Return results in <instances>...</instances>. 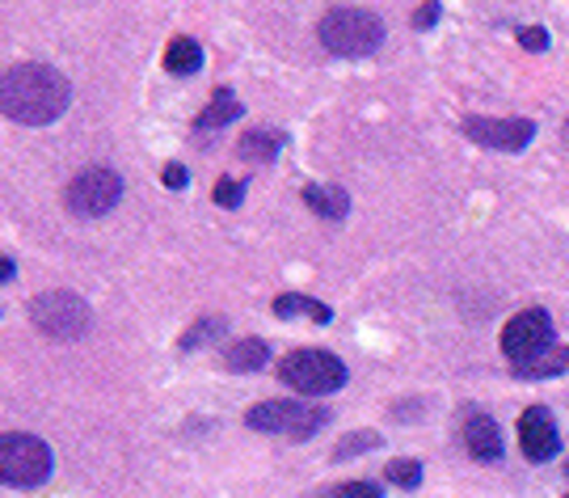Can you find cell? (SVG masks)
Here are the masks:
<instances>
[{
    "label": "cell",
    "instance_id": "8",
    "mask_svg": "<svg viewBox=\"0 0 569 498\" xmlns=\"http://www.w3.org/2000/svg\"><path fill=\"white\" fill-rule=\"evenodd\" d=\"M552 351V317L545 309H523L515 312L502 326V355L515 368H528L540 355Z\"/></svg>",
    "mask_w": 569,
    "mask_h": 498
},
{
    "label": "cell",
    "instance_id": "19",
    "mask_svg": "<svg viewBox=\"0 0 569 498\" xmlns=\"http://www.w3.org/2000/svg\"><path fill=\"white\" fill-rule=\"evenodd\" d=\"M224 330H228L224 317H203V321H194V326L182 333V342H178V347H182V351H194V347H203V342H216Z\"/></svg>",
    "mask_w": 569,
    "mask_h": 498
},
{
    "label": "cell",
    "instance_id": "20",
    "mask_svg": "<svg viewBox=\"0 0 569 498\" xmlns=\"http://www.w3.org/2000/svg\"><path fill=\"white\" fill-rule=\"evenodd\" d=\"M385 478L392 481V486H401V490H418V486H422V465H418V460H392L385 469Z\"/></svg>",
    "mask_w": 569,
    "mask_h": 498
},
{
    "label": "cell",
    "instance_id": "2",
    "mask_svg": "<svg viewBox=\"0 0 569 498\" xmlns=\"http://www.w3.org/2000/svg\"><path fill=\"white\" fill-rule=\"evenodd\" d=\"M317 39H321L326 51L342 56V60H363L371 51H380L385 21L376 18L371 9H329L321 26H317Z\"/></svg>",
    "mask_w": 569,
    "mask_h": 498
},
{
    "label": "cell",
    "instance_id": "24",
    "mask_svg": "<svg viewBox=\"0 0 569 498\" xmlns=\"http://www.w3.org/2000/svg\"><path fill=\"white\" fill-rule=\"evenodd\" d=\"M519 42H523L528 51H545V47H549V30H540V26H519Z\"/></svg>",
    "mask_w": 569,
    "mask_h": 498
},
{
    "label": "cell",
    "instance_id": "9",
    "mask_svg": "<svg viewBox=\"0 0 569 498\" xmlns=\"http://www.w3.org/2000/svg\"><path fill=\"white\" fill-rule=\"evenodd\" d=\"M468 140L481 148H498V152H523L536 140V123L531 119H486V114H468L460 123Z\"/></svg>",
    "mask_w": 569,
    "mask_h": 498
},
{
    "label": "cell",
    "instance_id": "11",
    "mask_svg": "<svg viewBox=\"0 0 569 498\" xmlns=\"http://www.w3.org/2000/svg\"><path fill=\"white\" fill-rule=\"evenodd\" d=\"M465 444H468V452L481 460V465H498L502 452H507V444H502V427H498L489 415H481V410H472V415L465 418Z\"/></svg>",
    "mask_w": 569,
    "mask_h": 498
},
{
    "label": "cell",
    "instance_id": "27",
    "mask_svg": "<svg viewBox=\"0 0 569 498\" xmlns=\"http://www.w3.org/2000/svg\"><path fill=\"white\" fill-rule=\"evenodd\" d=\"M13 258H9V253H0V283H4V279H13Z\"/></svg>",
    "mask_w": 569,
    "mask_h": 498
},
{
    "label": "cell",
    "instance_id": "15",
    "mask_svg": "<svg viewBox=\"0 0 569 498\" xmlns=\"http://www.w3.org/2000/svg\"><path fill=\"white\" fill-rule=\"evenodd\" d=\"M279 148H283V136L279 131H270V127H249L241 136V161H253V166H262V161H274L279 157Z\"/></svg>",
    "mask_w": 569,
    "mask_h": 498
},
{
    "label": "cell",
    "instance_id": "3",
    "mask_svg": "<svg viewBox=\"0 0 569 498\" xmlns=\"http://www.w3.org/2000/svg\"><path fill=\"white\" fill-rule=\"evenodd\" d=\"M51 469H56V457L39 436H26V431L0 436V486L34 490L51 478Z\"/></svg>",
    "mask_w": 569,
    "mask_h": 498
},
{
    "label": "cell",
    "instance_id": "28",
    "mask_svg": "<svg viewBox=\"0 0 569 498\" xmlns=\"http://www.w3.org/2000/svg\"><path fill=\"white\" fill-rule=\"evenodd\" d=\"M561 136H566V145H569V119H566V127H561Z\"/></svg>",
    "mask_w": 569,
    "mask_h": 498
},
{
    "label": "cell",
    "instance_id": "12",
    "mask_svg": "<svg viewBox=\"0 0 569 498\" xmlns=\"http://www.w3.org/2000/svg\"><path fill=\"white\" fill-rule=\"evenodd\" d=\"M244 114V106L237 102V93L228 89V84H220L216 93H211V102H207V110L194 119V127L199 131H220V127H228V123H237Z\"/></svg>",
    "mask_w": 569,
    "mask_h": 498
},
{
    "label": "cell",
    "instance_id": "13",
    "mask_svg": "<svg viewBox=\"0 0 569 498\" xmlns=\"http://www.w3.org/2000/svg\"><path fill=\"white\" fill-rule=\"evenodd\" d=\"M203 68V47L190 39V34H178V39H169L164 47V72H173V77H194Z\"/></svg>",
    "mask_w": 569,
    "mask_h": 498
},
{
    "label": "cell",
    "instance_id": "1",
    "mask_svg": "<svg viewBox=\"0 0 569 498\" xmlns=\"http://www.w3.org/2000/svg\"><path fill=\"white\" fill-rule=\"evenodd\" d=\"M72 106V84L47 63H13L0 72V114L26 127L56 123Z\"/></svg>",
    "mask_w": 569,
    "mask_h": 498
},
{
    "label": "cell",
    "instance_id": "18",
    "mask_svg": "<svg viewBox=\"0 0 569 498\" xmlns=\"http://www.w3.org/2000/svg\"><path fill=\"white\" fill-rule=\"evenodd\" d=\"M561 372H569V347L540 355V359H536V363H528V368H515V376H519V380H545V376H561Z\"/></svg>",
    "mask_w": 569,
    "mask_h": 498
},
{
    "label": "cell",
    "instance_id": "21",
    "mask_svg": "<svg viewBox=\"0 0 569 498\" xmlns=\"http://www.w3.org/2000/svg\"><path fill=\"white\" fill-rule=\"evenodd\" d=\"M367 448H380V436L376 431H359V436H346L338 448H333V460H350L359 457V452H367Z\"/></svg>",
    "mask_w": 569,
    "mask_h": 498
},
{
    "label": "cell",
    "instance_id": "25",
    "mask_svg": "<svg viewBox=\"0 0 569 498\" xmlns=\"http://www.w3.org/2000/svg\"><path fill=\"white\" fill-rule=\"evenodd\" d=\"M435 21H439V4H435V0H427V4L413 13V26H418V30H430Z\"/></svg>",
    "mask_w": 569,
    "mask_h": 498
},
{
    "label": "cell",
    "instance_id": "26",
    "mask_svg": "<svg viewBox=\"0 0 569 498\" xmlns=\"http://www.w3.org/2000/svg\"><path fill=\"white\" fill-rule=\"evenodd\" d=\"M161 178H164V187H169V190H182L186 182H190V173H186V166H164Z\"/></svg>",
    "mask_w": 569,
    "mask_h": 498
},
{
    "label": "cell",
    "instance_id": "14",
    "mask_svg": "<svg viewBox=\"0 0 569 498\" xmlns=\"http://www.w3.org/2000/svg\"><path fill=\"white\" fill-rule=\"evenodd\" d=\"M305 203L317 211L321 220H333V225L350 216V195H346L342 187H317V182H312V187H305Z\"/></svg>",
    "mask_w": 569,
    "mask_h": 498
},
{
    "label": "cell",
    "instance_id": "16",
    "mask_svg": "<svg viewBox=\"0 0 569 498\" xmlns=\"http://www.w3.org/2000/svg\"><path fill=\"white\" fill-rule=\"evenodd\" d=\"M266 359H270V347L262 338H241L224 351V363L232 372H258V368H266Z\"/></svg>",
    "mask_w": 569,
    "mask_h": 498
},
{
    "label": "cell",
    "instance_id": "7",
    "mask_svg": "<svg viewBox=\"0 0 569 498\" xmlns=\"http://www.w3.org/2000/svg\"><path fill=\"white\" fill-rule=\"evenodd\" d=\"M119 199H122V178L106 166L81 169V173L68 182V190H63L68 211L81 216V220H102L106 211L119 208Z\"/></svg>",
    "mask_w": 569,
    "mask_h": 498
},
{
    "label": "cell",
    "instance_id": "22",
    "mask_svg": "<svg viewBox=\"0 0 569 498\" xmlns=\"http://www.w3.org/2000/svg\"><path fill=\"white\" fill-rule=\"evenodd\" d=\"M241 199H244V187L237 178H220V182H216V203H220V208H241Z\"/></svg>",
    "mask_w": 569,
    "mask_h": 498
},
{
    "label": "cell",
    "instance_id": "23",
    "mask_svg": "<svg viewBox=\"0 0 569 498\" xmlns=\"http://www.w3.org/2000/svg\"><path fill=\"white\" fill-rule=\"evenodd\" d=\"M329 498H385V495H380V486H371V481H346L338 490H329Z\"/></svg>",
    "mask_w": 569,
    "mask_h": 498
},
{
    "label": "cell",
    "instance_id": "17",
    "mask_svg": "<svg viewBox=\"0 0 569 498\" xmlns=\"http://www.w3.org/2000/svg\"><path fill=\"white\" fill-rule=\"evenodd\" d=\"M296 312H305V317L321 321V326L333 317V309H329V305H321V300H308V296H296V291H287V296H279V300H274V317H296Z\"/></svg>",
    "mask_w": 569,
    "mask_h": 498
},
{
    "label": "cell",
    "instance_id": "10",
    "mask_svg": "<svg viewBox=\"0 0 569 498\" xmlns=\"http://www.w3.org/2000/svg\"><path fill=\"white\" fill-rule=\"evenodd\" d=\"M519 448H523V457L528 460H552L561 452V436H557V422L545 406H528L523 415H519Z\"/></svg>",
    "mask_w": 569,
    "mask_h": 498
},
{
    "label": "cell",
    "instance_id": "4",
    "mask_svg": "<svg viewBox=\"0 0 569 498\" xmlns=\"http://www.w3.org/2000/svg\"><path fill=\"white\" fill-rule=\"evenodd\" d=\"M279 380L287 389L308 397H326L338 394L346 385V363L333 351H317V347H305V351H291L279 363Z\"/></svg>",
    "mask_w": 569,
    "mask_h": 498
},
{
    "label": "cell",
    "instance_id": "6",
    "mask_svg": "<svg viewBox=\"0 0 569 498\" xmlns=\"http://www.w3.org/2000/svg\"><path fill=\"white\" fill-rule=\"evenodd\" d=\"M30 321L34 330L56 338V342H72V338H84L89 326H93V312L84 305L77 291H42L30 300Z\"/></svg>",
    "mask_w": 569,
    "mask_h": 498
},
{
    "label": "cell",
    "instance_id": "5",
    "mask_svg": "<svg viewBox=\"0 0 569 498\" xmlns=\"http://www.w3.org/2000/svg\"><path fill=\"white\" fill-rule=\"evenodd\" d=\"M244 422L253 427V431H262V436H287V439H312L321 427L329 422V410L326 406H312V401H262V406H253Z\"/></svg>",
    "mask_w": 569,
    "mask_h": 498
}]
</instances>
